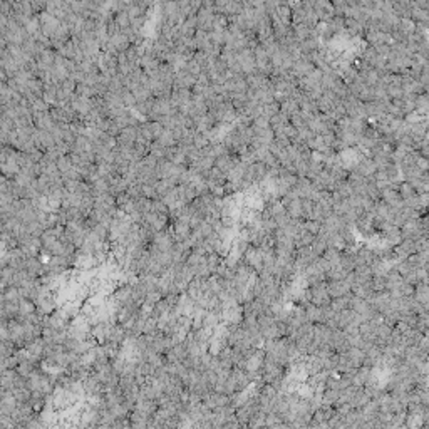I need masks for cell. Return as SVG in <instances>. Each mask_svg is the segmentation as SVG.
Listing matches in <instances>:
<instances>
[{
    "instance_id": "cell-1",
    "label": "cell",
    "mask_w": 429,
    "mask_h": 429,
    "mask_svg": "<svg viewBox=\"0 0 429 429\" xmlns=\"http://www.w3.org/2000/svg\"><path fill=\"white\" fill-rule=\"evenodd\" d=\"M312 11L318 22H329L334 16H336V11H334L332 4L324 2V0L322 2H312Z\"/></svg>"
},
{
    "instance_id": "cell-2",
    "label": "cell",
    "mask_w": 429,
    "mask_h": 429,
    "mask_svg": "<svg viewBox=\"0 0 429 429\" xmlns=\"http://www.w3.org/2000/svg\"><path fill=\"white\" fill-rule=\"evenodd\" d=\"M238 161H240V159H238L237 154H233V153H227V154H223V156H220V158L214 159V168L220 169V171H222L223 174H228V173L232 171L233 168L237 166Z\"/></svg>"
},
{
    "instance_id": "cell-3",
    "label": "cell",
    "mask_w": 429,
    "mask_h": 429,
    "mask_svg": "<svg viewBox=\"0 0 429 429\" xmlns=\"http://www.w3.org/2000/svg\"><path fill=\"white\" fill-rule=\"evenodd\" d=\"M397 193H399V196H401L402 199H411V198L416 196L414 188L409 183H406V181H402V183L397 184Z\"/></svg>"
}]
</instances>
